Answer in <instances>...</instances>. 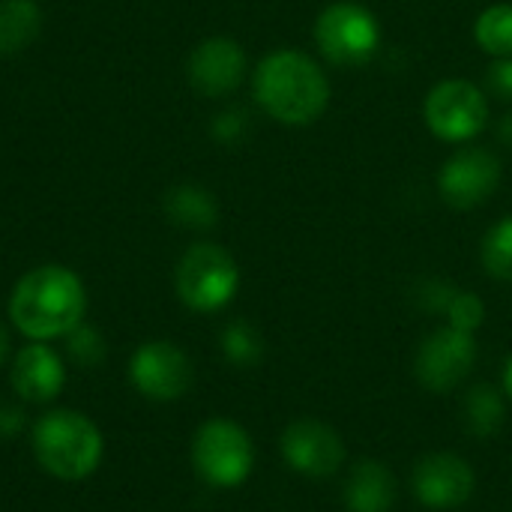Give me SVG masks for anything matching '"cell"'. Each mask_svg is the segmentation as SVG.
Returning a JSON list of instances; mask_svg holds the SVG:
<instances>
[{
  "instance_id": "obj_1",
  "label": "cell",
  "mask_w": 512,
  "mask_h": 512,
  "mask_svg": "<svg viewBox=\"0 0 512 512\" xmlns=\"http://www.w3.org/2000/svg\"><path fill=\"white\" fill-rule=\"evenodd\" d=\"M84 285L66 267H39L27 273L9 300L12 324L30 339L69 336L84 318Z\"/></svg>"
},
{
  "instance_id": "obj_2",
  "label": "cell",
  "mask_w": 512,
  "mask_h": 512,
  "mask_svg": "<svg viewBox=\"0 0 512 512\" xmlns=\"http://www.w3.org/2000/svg\"><path fill=\"white\" fill-rule=\"evenodd\" d=\"M255 96L276 120L306 126L327 108L330 84L306 54L276 51L255 72Z\"/></svg>"
},
{
  "instance_id": "obj_3",
  "label": "cell",
  "mask_w": 512,
  "mask_h": 512,
  "mask_svg": "<svg viewBox=\"0 0 512 512\" xmlns=\"http://www.w3.org/2000/svg\"><path fill=\"white\" fill-rule=\"evenodd\" d=\"M33 450L48 474L81 480L93 474L102 459V435L78 411H51L33 429Z\"/></svg>"
},
{
  "instance_id": "obj_4",
  "label": "cell",
  "mask_w": 512,
  "mask_h": 512,
  "mask_svg": "<svg viewBox=\"0 0 512 512\" xmlns=\"http://www.w3.org/2000/svg\"><path fill=\"white\" fill-rule=\"evenodd\" d=\"M252 441L231 420H210L198 429L192 441L195 471L219 489L240 486L252 471Z\"/></svg>"
},
{
  "instance_id": "obj_5",
  "label": "cell",
  "mask_w": 512,
  "mask_h": 512,
  "mask_svg": "<svg viewBox=\"0 0 512 512\" xmlns=\"http://www.w3.org/2000/svg\"><path fill=\"white\" fill-rule=\"evenodd\" d=\"M237 291L234 258L210 243L192 246L177 267V294L195 312L222 309Z\"/></svg>"
},
{
  "instance_id": "obj_6",
  "label": "cell",
  "mask_w": 512,
  "mask_h": 512,
  "mask_svg": "<svg viewBox=\"0 0 512 512\" xmlns=\"http://www.w3.org/2000/svg\"><path fill=\"white\" fill-rule=\"evenodd\" d=\"M378 21L369 9L357 3H333L318 15L315 42L330 63L360 66L378 48Z\"/></svg>"
},
{
  "instance_id": "obj_7",
  "label": "cell",
  "mask_w": 512,
  "mask_h": 512,
  "mask_svg": "<svg viewBox=\"0 0 512 512\" xmlns=\"http://www.w3.org/2000/svg\"><path fill=\"white\" fill-rule=\"evenodd\" d=\"M474 363H477L474 333H465V330H456V327H444V330L432 333L420 345L414 372H417V378H420V384L426 390L450 393V390H456L471 375Z\"/></svg>"
},
{
  "instance_id": "obj_8",
  "label": "cell",
  "mask_w": 512,
  "mask_h": 512,
  "mask_svg": "<svg viewBox=\"0 0 512 512\" xmlns=\"http://www.w3.org/2000/svg\"><path fill=\"white\" fill-rule=\"evenodd\" d=\"M489 120V105L471 81H444L426 99V123L444 141L474 138Z\"/></svg>"
},
{
  "instance_id": "obj_9",
  "label": "cell",
  "mask_w": 512,
  "mask_h": 512,
  "mask_svg": "<svg viewBox=\"0 0 512 512\" xmlns=\"http://www.w3.org/2000/svg\"><path fill=\"white\" fill-rule=\"evenodd\" d=\"M282 456L297 474L333 477L345 462V444L327 423L303 417L282 432Z\"/></svg>"
},
{
  "instance_id": "obj_10",
  "label": "cell",
  "mask_w": 512,
  "mask_h": 512,
  "mask_svg": "<svg viewBox=\"0 0 512 512\" xmlns=\"http://www.w3.org/2000/svg\"><path fill=\"white\" fill-rule=\"evenodd\" d=\"M132 384L156 402L180 399L192 384V366L186 354L168 342H150L135 351L129 366Z\"/></svg>"
},
{
  "instance_id": "obj_11",
  "label": "cell",
  "mask_w": 512,
  "mask_h": 512,
  "mask_svg": "<svg viewBox=\"0 0 512 512\" xmlns=\"http://www.w3.org/2000/svg\"><path fill=\"white\" fill-rule=\"evenodd\" d=\"M414 495L432 510H453L474 495V471L453 453H432L414 468Z\"/></svg>"
},
{
  "instance_id": "obj_12",
  "label": "cell",
  "mask_w": 512,
  "mask_h": 512,
  "mask_svg": "<svg viewBox=\"0 0 512 512\" xmlns=\"http://www.w3.org/2000/svg\"><path fill=\"white\" fill-rule=\"evenodd\" d=\"M441 195L447 204L468 210L483 204L501 183V162L489 150H462L441 171Z\"/></svg>"
},
{
  "instance_id": "obj_13",
  "label": "cell",
  "mask_w": 512,
  "mask_h": 512,
  "mask_svg": "<svg viewBox=\"0 0 512 512\" xmlns=\"http://www.w3.org/2000/svg\"><path fill=\"white\" fill-rule=\"evenodd\" d=\"M246 72V54L231 39H207L189 57V81L204 96L231 93Z\"/></svg>"
},
{
  "instance_id": "obj_14",
  "label": "cell",
  "mask_w": 512,
  "mask_h": 512,
  "mask_svg": "<svg viewBox=\"0 0 512 512\" xmlns=\"http://www.w3.org/2000/svg\"><path fill=\"white\" fill-rule=\"evenodd\" d=\"M12 387L30 402H48L63 387V363L45 345H27L12 366Z\"/></svg>"
},
{
  "instance_id": "obj_15",
  "label": "cell",
  "mask_w": 512,
  "mask_h": 512,
  "mask_svg": "<svg viewBox=\"0 0 512 512\" xmlns=\"http://www.w3.org/2000/svg\"><path fill=\"white\" fill-rule=\"evenodd\" d=\"M396 504V477L381 462H360L345 483V507L351 512H390Z\"/></svg>"
},
{
  "instance_id": "obj_16",
  "label": "cell",
  "mask_w": 512,
  "mask_h": 512,
  "mask_svg": "<svg viewBox=\"0 0 512 512\" xmlns=\"http://www.w3.org/2000/svg\"><path fill=\"white\" fill-rule=\"evenodd\" d=\"M39 33V6L33 0H0V54L24 51Z\"/></svg>"
},
{
  "instance_id": "obj_17",
  "label": "cell",
  "mask_w": 512,
  "mask_h": 512,
  "mask_svg": "<svg viewBox=\"0 0 512 512\" xmlns=\"http://www.w3.org/2000/svg\"><path fill=\"white\" fill-rule=\"evenodd\" d=\"M168 216L183 228H210L216 222V201L201 186H177L165 198Z\"/></svg>"
},
{
  "instance_id": "obj_18",
  "label": "cell",
  "mask_w": 512,
  "mask_h": 512,
  "mask_svg": "<svg viewBox=\"0 0 512 512\" xmlns=\"http://www.w3.org/2000/svg\"><path fill=\"white\" fill-rule=\"evenodd\" d=\"M504 420H507V405L495 387L480 384L465 396V423L477 438L495 435L504 426Z\"/></svg>"
},
{
  "instance_id": "obj_19",
  "label": "cell",
  "mask_w": 512,
  "mask_h": 512,
  "mask_svg": "<svg viewBox=\"0 0 512 512\" xmlns=\"http://www.w3.org/2000/svg\"><path fill=\"white\" fill-rule=\"evenodd\" d=\"M477 42L483 45V51H489V54H495V57H512L510 3L489 6V9L477 18Z\"/></svg>"
},
{
  "instance_id": "obj_20",
  "label": "cell",
  "mask_w": 512,
  "mask_h": 512,
  "mask_svg": "<svg viewBox=\"0 0 512 512\" xmlns=\"http://www.w3.org/2000/svg\"><path fill=\"white\" fill-rule=\"evenodd\" d=\"M483 264L495 279L512 282V219L498 222L483 240Z\"/></svg>"
},
{
  "instance_id": "obj_21",
  "label": "cell",
  "mask_w": 512,
  "mask_h": 512,
  "mask_svg": "<svg viewBox=\"0 0 512 512\" xmlns=\"http://www.w3.org/2000/svg\"><path fill=\"white\" fill-rule=\"evenodd\" d=\"M222 351H225V357H228L231 363H237V366H252V363L261 360L264 345H261V336H258V330H255L252 324L234 321V324L222 333Z\"/></svg>"
},
{
  "instance_id": "obj_22",
  "label": "cell",
  "mask_w": 512,
  "mask_h": 512,
  "mask_svg": "<svg viewBox=\"0 0 512 512\" xmlns=\"http://www.w3.org/2000/svg\"><path fill=\"white\" fill-rule=\"evenodd\" d=\"M444 315H447L450 327L465 330V333H474V330L483 324L486 309H483V300H480L477 294H471V291H456V297L450 300V306H447Z\"/></svg>"
},
{
  "instance_id": "obj_23",
  "label": "cell",
  "mask_w": 512,
  "mask_h": 512,
  "mask_svg": "<svg viewBox=\"0 0 512 512\" xmlns=\"http://www.w3.org/2000/svg\"><path fill=\"white\" fill-rule=\"evenodd\" d=\"M69 351H72V357H75L78 363L90 366V363H99V360H102L105 345H102V336H99L96 330L78 324V327L69 333Z\"/></svg>"
},
{
  "instance_id": "obj_24",
  "label": "cell",
  "mask_w": 512,
  "mask_h": 512,
  "mask_svg": "<svg viewBox=\"0 0 512 512\" xmlns=\"http://www.w3.org/2000/svg\"><path fill=\"white\" fill-rule=\"evenodd\" d=\"M456 297V288L447 282H426L420 288V306L429 312H447L450 300Z\"/></svg>"
},
{
  "instance_id": "obj_25",
  "label": "cell",
  "mask_w": 512,
  "mask_h": 512,
  "mask_svg": "<svg viewBox=\"0 0 512 512\" xmlns=\"http://www.w3.org/2000/svg\"><path fill=\"white\" fill-rule=\"evenodd\" d=\"M489 87L501 99H512V57H504L501 63L489 69Z\"/></svg>"
},
{
  "instance_id": "obj_26",
  "label": "cell",
  "mask_w": 512,
  "mask_h": 512,
  "mask_svg": "<svg viewBox=\"0 0 512 512\" xmlns=\"http://www.w3.org/2000/svg\"><path fill=\"white\" fill-rule=\"evenodd\" d=\"M243 114L240 111H228V114H222L219 120H216V126H213V132H216V138H222V141H234V138H240V132H243Z\"/></svg>"
},
{
  "instance_id": "obj_27",
  "label": "cell",
  "mask_w": 512,
  "mask_h": 512,
  "mask_svg": "<svg viewBox=\"0 0 512 512\" xmlns=\"http://www.w3.org/2000/svg\"><path fill=\"white\" fill-rule=\"evenodd\" d=\"M6 348H9V339H6V330L0 327V363H3V357H6Z\"/></svg>"
},
{
  "instance_id": "obj_28",
  "label": "cell",
  "mask_w": 512,
  "mask_h": 512,
  "mask_svg": "<svg viewBox=\"0 0 512 512\" xmlns=\"http://www.w3.org/2000/svg\"><path fill=\"white\" fill-rule=\"evenodd\" d=\"M504 384H507V393L512 396V357L507 360V372H504Z\"/></svg>"
}]
</instances>
